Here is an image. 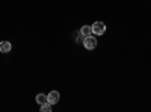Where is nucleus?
Returning a JSON list of instances; mask_svg holds the SVG:
<instances>
[{"label":"nucleus","mask_w":151,"mask_h":112,"mask_svg":"<svg viewBox=\"0 0 151 112\" xmlns=\"http://www.w3.org/2000/svg\"><path fill=\"white\" fill-rule=\"evenodd\" d=\"M91 29H92V33L94 35H103L106 32V24L103 21H95L92 26H91Z\"/></svg>","instance_id":"nucleus-1"},{"label":"nucleus","mask_w":151,"mask_h":112,"mask_svg":"<svg viewBox=\"0 0 151 112\" xmlns=\"http://www.w3.org/2000/svg\"><path fill=\"white\" fill-rule=\"evenodd\" d=\"M83 46H85V48H88V50H94V48L97 47L95 36H92V35L85 36V38H83Z\"/></svg>","instance_id":"nucleus-2"},{"label":"nucleus","mask_w":151,"mask_h":112,"mask_svg":"<svg viewBox=\"0 0 151 112\" xmlns=\"http://www.w3.org/2000/svg\"><path fill=\"white\" fill-rule=\"evenodd\" d=\"M47 98H48V103L56 105V103L59 102V98H60V94H59L58 91H52V92L47 94Z\"/></svg>","instance_id":"nucleus-3"},{"label":"nucleus","mask_w":151,"mask_h":112,"mask_svg":"<svg viewBox=\"0 0 151 112\" xmlns=\"http://www.w3.org/2000/svg\"><path fill=\"white\" fill-rule=\"evenodd\" d=\"M12 48V44L9 41H2L0 43V53H9Z\"/></svg>","instance_id":"nucleus-4"},{"label":"nucleus","mask_w":151,"mask_h":112,"mask_svg":"<svg viewBox=\"0 0 151 112\" xmlns=\"http://www.w3.org/2000/svg\"><path fill=\"white\" fill-rule=\"evenodd\" d=\"M80 35L83 36H89V35H92V29H91V26H83L82 29H80Z\"/></svg>","instance_id":"nucleus-5"},{"label":"nucleus","mask_w":151,"mask_h":112,"mask_svg":"<svg viewBox=\"0 0 151 112\" xmlns=\"http://www.w3.org/2000/svg\"><path fill=\"white\" fill-rule=\"evenodd\" d=\"M47 102H48V98H47L45 94H38V95H36V103L40 105V106L44 105V103H47Z\"/></svg>","instance_id":"nucleus-6"},{"label":"nucleus","mask_w":151,"mask_h":112,"mask_svg":"<svg viewBox=\"0 0 151 112\" xmlns=\"http://www.w3.org/2000/svg\"><path fill=\"white\" fill-rule=\"evenodd\" d=\"M52 106H53L52 103H48V102H47V103L41 105V111H42V112H52Z\"/></svg>","instance_id":"nucleus-7"}]
</instances>
